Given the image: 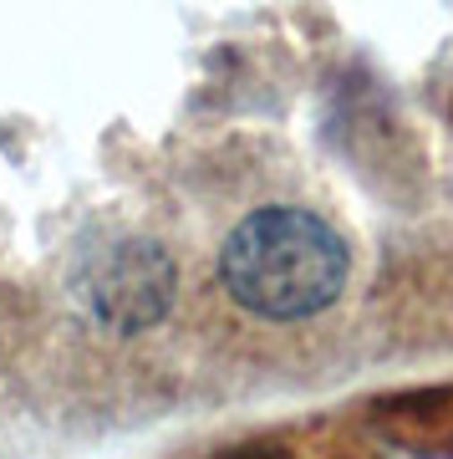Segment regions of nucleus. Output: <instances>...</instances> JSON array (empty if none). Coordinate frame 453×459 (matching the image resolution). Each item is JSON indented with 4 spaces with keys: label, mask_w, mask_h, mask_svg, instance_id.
I'll return each instance as SVG.
<instances>
[{
    "label": "nucleus",
    "mask_w": 453,
    "mask_h": 459,
    "mask_svg": "<svg viewBox=\"0 0 453 459\" xmlns=\"http://www.w3.org/2000/svg\"><path fill=\"white\" fill-rule=\"evenodd\" d=\"M352 281V246L306 204H260L219 246V286L244 316L311 322Z\"/></svg>",
    "instance_id": "f257e3e1"
},
{
    "label": "nucleus",
    "mask_w": 453,
    "mask_h": 459,
    "mask_svg": "<svg viewBox=\"0 0 453 459\" xmlns=\"http://www.w3.org/2000/svg\"><path fill=\"white\" fill-rule=\"evenodd\" d=\"M77 296L98 327L132 337V332L158 327L174 312L178 265L153 235H117L81 261Z\"/></svg>",
    "instance_id": "f03ea898"
},
{
    "label": "nucleus",
    "mask_w": 453,
    "mask_h": 459,
    "mask_svg": "<svg viewBox=\"0 0 453 459\" xmlns=\"http://www.w3.org/2000/svg\"><path fill=\"white\" fill-rule=\"evenodd\" d=\"M219 459H295V455L280 449V444H240V449H225Z\"/></svg>",
    "instance_id": "7ed1b4c3"
}]
</instances>
